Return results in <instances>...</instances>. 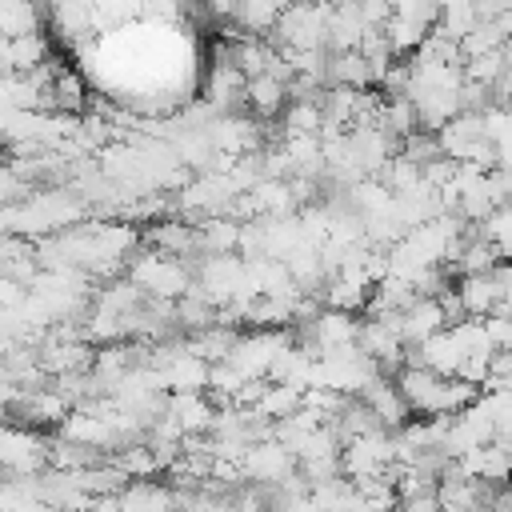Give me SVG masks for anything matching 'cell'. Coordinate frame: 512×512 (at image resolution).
I'll list each match as a JSON object with an SVG mask.
<instances>
[{"label":"cell","mask_w":512,"mask_h":512,"mask_svg":"<svg viewBox=\"0 0 512 512\" xmlns=\"http://www.w3.org/2000/svg\"><path fill=\"white\" fill-rule=\"evenodd\" d=\"M36 32V4L32 0H0V36L16 40Z\"/></svg>","instance_id":"9c48e42d"},{"label":"cell","mask_w":512,"mask_h":512,"mask_svg":"<svg viewBox=\"0 0 512 512\" xmlns=\"http://www.w3.org/2000/svg\"><path fill=\"white\" fill-rule=\"evenodd\" d=\"M196 244L204 252H212V256H232V248L240 244V224L236 220H224V216H212V220L200 224Z\"/></svg>","instance_id":"ba28073f"},{"label":"cell","mask_w":512,"mask_h":512,"mask_svg":"<svg viewBox=\"0 0 512 512\" xmlns=\"http://www.w3.org/2000/svg\"><path fill=\"white\" fill-rule=\"evenodd\" d=\"M236 96H244V76L224 60L212 68V80H208V104L212 108H228Z\"/></svg>","instance_id":"30bf717a"},{"label":"cell","mask_w":512,"mask_h":512,"mask_svg":"<svg viewBox=\"0 0 512 512\" xmlns=\"http://www.w3.org/2000/svg\"><path fill=\"white\" fill-rule=\"evenodd\" d=\"M40 364L48 372H76V368L88 364V348H80V344H52V348L40 352Z\"/></svg>","instance_id":"7c38bea8"},{"label":"cell","mask_w":512,"mask_h":512,"mask_svg":"<svg viewBox=\"0 0 512 512\" xmlns=\"http://www.w3.org/2000/svg\"><path fill=\"white\" fill-rule=\"evenodd\" d=\"M132 284L140 292H152L160 300H180L188 288H192V276L188 268L176 260V256H164V252H144L140 260H132Z\"/></svg>","instance_id":"6da1fadb"},{"label":"cell","mask_w":512,"mask_h":512,"mask_svg":"<svg viewBox=\"0 0 512 512\" xmlns=\"http://www.w3.org/2000/svg\"><path fill=\"white\" fill-rule=\"evenodd\" d=\"M360 404L372 412V420H376L380 428H400V424L408 420V404L400 400L396 384L384 380V376H376L372 384L360 388Z\"/></svg>","instance_id":"3957f363"},{"label":"cell","mask_w":512,"mask_h":512,"mask_svg":"<svg viewBox=\"0 0 512 512\" xmlns=\"http://www.w3.org/2000/svg\"><path fill=\"white\" fill-rule=\"evenodd\" d=\"M292 464H296V456H292L280 440H264V444H256V448H244V452H240V476L268 480V484L288 480Z\"/></svg>","instance_id":"7a4b0ae2"},{"label":"cell","mask_w":512,"mask_h":512,"mask_svg":"<svg viewBox=\"0 0 512 512\" xmlns=\"http://www.w3.org/2000/svg\"><path fill=\"white\" fill-rule=\"evenodd\" d=\"M320 124H324L320 100H292L284 116V136H316Z\"/></svg>","instance_id":"8fae6325"},{"label":"cell","mask_w":512,"mask_h":512,"mask_svg":"<svg viewBox=\"0 0 512 512\" xmlns=\"http://www.w3.org/2000/svg\"><path fill=\"white\" fill-rule=\"evenodd\" d=\"M356 328L360 320L352 312H320L312 320V336H316V352H332V348H344V344H356Z\"/></svg>","instance_id":"277c9868"},{"label":"cell","mask_w":512,"mask_h":512,"mask_svg":"<svg viewBox=\"0 0 512 512\" xmlns=\"http://www.w3.org/2000/svg\"><path fill=\"white\" fill-rule=\"evenodd\" d=\"M44 464V452L40 444L28 436V432H12V428H0V468H12V472H32Z\"/></svg>","instance_id":"5b68a950"},{"label":"cell","mask_w":512,"mask_h":512,"mask_svg":"<svg viewBox=\"0 0 512 512\" xmlns=\"http://www.w3.org/2000/svg\"><path fill=\"white\" fill-rule=\"evenodd\" d=\"M244 100L256 116H276L288 100V84L276 76H252V80H244Z\"/></svg>","instance_id":"8992f818"},{"label":"cell","mask_w":512,"mask_h":512,"mask_svg":"<svg viewBox=\"0 0 512 512\" xmlns=\"http://www.w3.org/2000/svg\"><path fill=\"white\" fill-rule=\"evenodd\" d=\"M120 512H172V492L160 484H128L124 492H116Z\"/></svg>","instance_id":"52a82bcc"}]
</instances>
